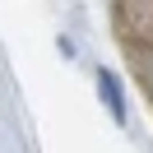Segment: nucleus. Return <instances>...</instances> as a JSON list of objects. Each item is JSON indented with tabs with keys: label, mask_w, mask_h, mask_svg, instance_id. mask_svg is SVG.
<instances>
[{
	"label": "nucleus",
	"mask_w": 153,
	"mask_h": 153,
	"mask_svg": "<svg viewBox=\"0 0 153 153\" xmlns=\"http://www.w3.org/2000/svg\"><path fill=\"white\" fill-rule=\"evenodd\" d=\"M97 84H102V93H107V107H111V116H116V121H125V102H121V88H116V79L102 70V79H97Z\"/></svg>",
	"instance_id": "f257e3e1"
}]
</instances>
